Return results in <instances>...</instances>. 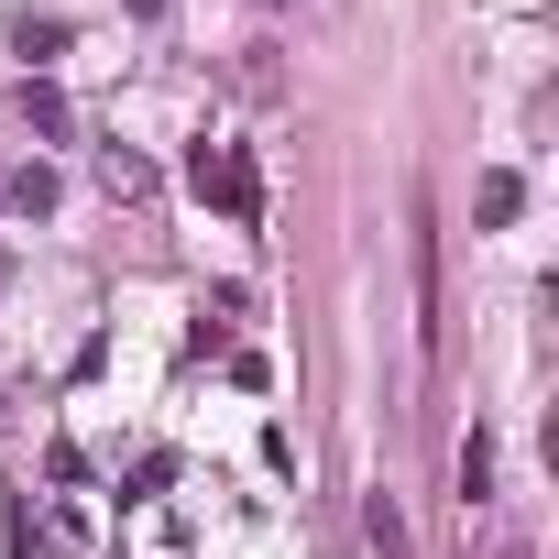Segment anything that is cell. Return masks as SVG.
<instances>
[{"label":"cell","mask_w":559,"mask_h":559,"mask_svg":"<svg viewBox=\"0 0 559 559\" xmlns=\"http://www.w3.org/2000/svg\"><path fill=\"white\" fill-rule=\"evenodd\" d=\"M99 187H110V198H154V165L121 154V143H99Z\"/></svg>","instance_id":"7a4b0ae2"},{"label":"cell","mask_w":559,"mask_h":559,"mask_svg":"<svg viewBox=\"0 0 559 559\" xmlns=\"http://www.w3.org/2000/svg\"><path fill=\"white\" fill-rule=\"evenodd\" d=\"M362 537H373V559H417V548H406V515H395V493H373V504H362Z\"/></svg>","instance_id":"3957f363"},{"label":"cell","mask_w":559,"mask_h":559,"mask_svg":"<svg viewBox=\"0 0 559 559\" xmlns=\"http://www.w3.org/2000/svg\"><path fill=\"white\" fill-rule=\"evenodd\" d=\"M472 209H483V219H515V209H526V187H515V176H504V165H493V176H483V198H472Z\"/></svg>","instance_id":"52a82bcc"},{"label":"cell","mask_w":559,"mask_h":559,"mask_svg":"<svg viewBox=\"0 0 559 559\" xmlns=\"http://www.w3.org/2000/svg\"><path fill=\"white\" fill-rule=\"evenodd\" d=\"M23 121H34V132H67V99H56L45 78H23Z\"/></svg>","instance_id":"5b68a950"},{"label":"cell","mask_w":559,"mask_h":559,"mask_svg":"<svg viewBox=\"0 0 559 559\" xmlns=\"http://www.w3.org/2000/svg\"><path fill=\"white\" fill-rule=\"evenodd\" d=\"M187 176H198V198H219L230 219H263V176H252V154H230V143H198V154H187Z\"/></svg>","instance_id":"6da1fadb"},{"label":"cell","mask_w":559,"mask_h":559,"mask_svg":"<svg viewBox=\"0 0 559 559\" xmlns=\"http://www.w3.org/2000/svg\"><path fill=\"white\" fill-rule=\"evenodd\" d=\"M12 209H23V219H45V209H56V176H45V165H23V176H12Z\"/></svg>","instance_id":"8992f818"},{"label":"cell","mask_w":559,"mask_h":559,"mask_svg":"<svg viewBox=\"0 0 559 559\" xmlns=\"http://www.w3.org/2000/svg\"><path fill=\"white\" fill-rule=\"evenodd\" d=\"M483 493H493V439L472 428V439H461V504H483Z\"/></svg>","instance_id":"277c9868"}]
</instances>
